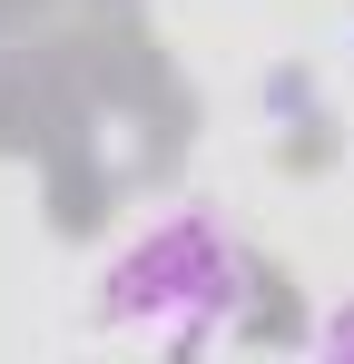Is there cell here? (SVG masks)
Returning <instances> with one entry per match:
<instances>
[{
  "mask_svg": "<svg viewBox=\"0 0 354 364\" xmlns=\"http://www.w3.org/2000/svg\"><path fill=\"white\" fill-rule=\"evenodd\" d=\"M315 345H325V355H354V305H335V315L315 325Z\"/></svg>",
  "mask_w": 354,
  "mask_h": 364,
  "instance_id": "cell-2",
  "label": "cell"
},
{
  "mask_svg": "<svg viewBox=\"0 0 354 364\" xmlns=\"http://www.w3.org/2000/svg\"><path fill=\"white\" fill-rule=\"evenodd\" d=\"M236 305H246V246L207 207H177L158 227H138L99 266V325L138 335V345H168V355H207L236 325Z\"/></svg>",
  "mask_w": 354,
  "mask_h": 364,
  "instance_id": "cell-1",
  "label": "cell"
}]
</instances>
